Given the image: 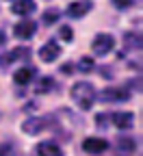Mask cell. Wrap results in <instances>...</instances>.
Here are the masks:
<instances>
[{"mask_svg":"<svg viewBox=\"0 0 143 156\" xmlns=\"http://www.w3.org/2000/svg\"><path fill=\"white\" fill-rule=\"evenodd\" d=\"M72 100L76 102V106L80 111H89L93 106V102H95V89H93V85L87 83V80L76 83L72 87Z\"/></svg>","mask_w":143,"mask_h":156,"instance_id":"1","label":"cell"},{"mask_svg":"<svg viewBox=\"0 0 143 156\" xmlns=\"http://www.w3.org/2000/svg\"><path fill=\"white\" fill-rule=\"evenodd\" d=\"M113 46H115L113 35H109V33H100V35H95V39H93L91 50H93L95 56H106V54L113 50Z\"/></svg>","mask_w":143,"mask_h":156,"instance_id":"2","label":"cell"},{"mask_svg":"<svg viewBox=\"0 0 143 156\" xmlns=\"http://www.w3.org/2000/svg\"><path fill=\"white\" fill-rule=\"evenodd\" d=\"M52 126V119L50 117H30V119H26L22 124V130L26 134H39V132H44Z\"/></svg>","mask_w":143,"mask_h":156,"instance_id":"3","label":"cell"},{"mask_svg":"<svg viewBox=\"0 0 143 156\" xmlns=\"http://www.w3.org/2000/svg\"><path fill=\"white\" fill-rule=\"evenodd\" d=\"M30 58V50L28 48H15V50H11L9 54H5V56H0V67L2 69H7L13 61H28Z\"/></svg>","mask_w":143,"mask_h":156,"instance_id":"4","label":"cell"},{"mask_svg":"<svg viewBox=\"0 0 143 156\" xmlns=\"http://www.w3.org/2000/svg\"><path fill=\"white\" fill-rule=\"evenodd\" d=\"M83 150L87 154H102L109 150V141L102 139V136H87L83 141Z\"/></svg>","mask_w":143,"mask_h":156,"instance_id":"5","label":"cell"},{"mask_svg":"<svg viewBox=\"0 0 143 156\" xmlns=\"http://www.w3.org/2000/svg\"><path fill=\"white\" fill-rule=\"evenodd\" d=\"M128 98H130V93L126 89H121V87H109V89L102 91L100 100L102 102H126Z\"/></svg>","mask_w":143,"mask_h":156,"instance_id":"6","label":"cell"},{"mask_svg":"<svg viewBox=\"0 0 143 156\" xmlns=\"http://www.w3.org/2000/svg\"><path fill=\"white\" fill-rule=\"evenodd\" d=\"M59 56H61V46L54 44V41H48V44H44L39 48V58H41L44 63H52Z\"/></svg>","mask_w":143,"mask_h":156,"instance_id":"7","label":"cell"},{"mask_svg":"<svg viewBox=\"0 0 143 156\" xmlns=\"http://www.w3.org/2000/svg\"><path fill=\"white\" fill-rule=\"evenodd\" d=\"M111 122H113L119 130H130L132 124H134V115L128 113V111H124V113H113V115H111Z\"/></svg>","mask_w":143,"mask_h":156,"instance_id":"8","label":"cell"},{"mask_svg":"<svg viewBox=\"0 0 143 156\" xmlns=\"http://www.w3.org/2000/svg\"><path fill=\"white\" fill-rule=\"evenodd\" d=\"M13 33H15L17 39H30V37L37 33V24L30 22V20H24V22H20V24L13 28Z\"/></svg>","mask_w":143,"mask_h":156,"instance_id":"9","label":"cell"},{"mask_svg":"<svg viewBox=\"0 0 143 156\" xmlns=\"http://www.w3.org/2000/svg\"><path fill=\"white\" fill-rule=\"evenodd\" d=\"M37 154L39 156H63V150L52 141H41L37 143Z\"/></svg>","mask_w":143,"mask_h":156,"instance_id":"10","label":"cell"},{"mask_svg":"<svg viewBox=\"0 0 143 156\" xmlns=\"http://www.w3.org/2000/svg\"><path fill=\"white\" fill-rule=\"evenodd\" d=\"M91 9H93V7H91L89 2H70V7H67V15L74 17V20H78V17L87 15Z\"/></svg>","mask_w":143,"mask_h":156,"instance_id":"11","label":"cell"},{"mask_svg":"<svg viewBox=\"0 0 143 156\" xmlns=\"http://www.w3.org/2000/svg\"><path fill=\"white\" fill-rule=\"evenodd\" d=\"M35 9H37L35 7V0H17V2L11 7V11L17 13V15H30Z\"/></svg>","mask_w":143,"mask_h":156,"instance_id":"12","label":"cell"},{"mask_svg":"<svg viewBox=\"0 0 143 156\" xmlns=\"http://www.w3.org/2000/svg\"><path fill=\"white\" fill-rule=\"evenodd\" d=\"M35 76H37V69L35 67H22V69L15 72V83L17 85H28Z\"/></svg>","mask_w":143,"mask_h":156,"instance_id":"13","label":"cell"},{"mask_svg":"<svg viewBox=\"0 0 143 156\" xmlns=\"http://www.w3.org/2000/svg\"><path fill=\"white\" fill-rule=\"evenodd\" d=\"M56 85H54V78L52 76H41V78H37V83H35V93H48Z\"/></svg>","mask_w":143,"mask_h":156,"instance_id":"14","label":"cell"},{"mask_svg":"<svg viewBox=\"0 0 143 156\" xmlns=\"http://www.w3.org/2000/svg\"><path fill=\"white\" fill-rule=\"evenodd\" d=\"M134 147H137V143H134V139H130V136H119V139H117V150H119V154L130 156V154L134 152Z\"/></svg>","mask_w":143,"mask_h":156,"instance_id":"15","label":"cell"},{"mask_svg":"<svg viewBox=\"0 0 143 156\" xmlns=\"http://www.w3.org/2000/svg\"><path fill=\"white\" fill-rule=\"evenodd\" d=\"M124 41H126V48H128V50H141V37H139V35L126 33V35H124Z\"/></svg>","mask_w":143,"mask_h":156,"instance_id":"16","label":"cell"},{"mask_svg":"<svg viewBox=\"0 0 143 156\" xmlns=\"http://www.w3.org/2000/svg\"><path fill=\"white\" fill-rule=\"evenodd\" d=\"M78 69H80V72H91V69H93V58L83 56V58L78 61Z\"/></svg>","mask_w":143,"mask_h":156,"instance_id":"17","label":"cell"},{"mask_svg":"<svg viewBox=\"0 0 143 156\" xmlns=\"http://www.w3.org/2000/svg\"><path fill=\"white\" fill-rule=\"evenodd\" d=\"M59 9H48L46 13H44V22L46 24H52V22H56V20H59Z\"/></svg>","mask_w":143,"mask_h":156,"instance_id":"18","label":"cell"},{"mask_svg":"<svg viewBox=\"0 0 143 156\" xmlns=\"http://www.w3.org/2000/svg\"><path fill=\"white\" fill-rule=\"evenodd\" d=\"M109 122H111V117H109V115H104V113H98V117H95V124H98V128H100V130H106Z\"/></svg>","mask_w":143,"mask_h":156,"instance_id":"19","label":"cell"},{"mask_svg":"<svg viewBox=\"0 0 143 156\" xmlns=\"http://www.w3.org/2000/svg\"><path fill=\"white\" fill-rule=\"evenodd\" d=\"M59 35H61V39H65V41H72V39H74V30L70 26H61Z\"/></svg>","mask_w":143,"mask_h":156,"instance_id":"20","label":"cell"},{"mask_svg":"<svg viewBox=\"0 0 143 156\" xmlns=\"http://www.w3.org/2000/svg\"><path fill=\"white\" fill-rule=\"evenodd\" d=\"M134 2H139V0H113V5L117 9H130Z\"/></svg>","mask_w":143,"mask_h":156,"instance_id":"21","label":"cell"},{"mask_svg":"<svg viewBox=\"0 0 143 156\" xmlns=\"http://www.w3.org/2000/svg\"><path fill=\"white\" fill-rule=\"evenodd\" d=\"M13 154H15V150H13V145H11V143L0 145V156H13Z\"/></svg>","mask_w":143,"mask_h":156,"instance_id":"22","label":"cell"},{"mask_svg":"<svg viewBox=\"0 0 143 156\" xmlns=\"http://www.w3.org/2000/svg\"><path fill=\"white\" fill-rule=\"evenodd\" d=\"M5 44H7V35H5L2 30H0V48H2Z\"/></svg>","mask_w":143,"mask_h":156,"instance_id":"23","label":"cell"}]
</instances>
